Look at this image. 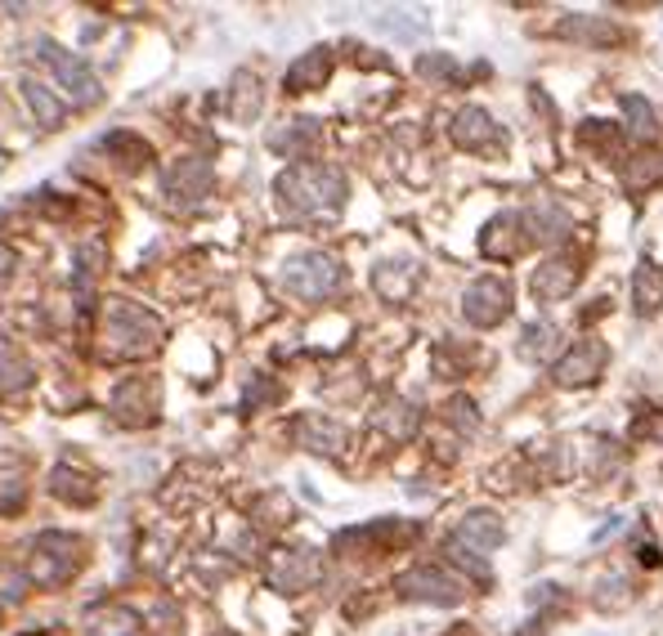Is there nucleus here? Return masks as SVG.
Here are the masks:
<instances>
[{"label":"nucleus","instance_id":"c85d7f7f","mask_svg":"<svg viewBox=\"0 0 663 636\" xmlns=\"http://www.w3.org/2000/svg\"><path fill=\"white\" fill-rule=\"evenodd\" d=\"M27 381H32V363L14 350V340L0 336V395H14Z\"/></svg>","mask_w":663,"mask_h":636},{"label":"nucleus","instance_id":"c9c22d12","mask_svg":"<svg viewBox=\"0 0 663 636\" xmlns=\"http://www.w3.org/2000/svg\"><path fill=\"white\" fill-rule=\"evenodd\" d=\"M624 524H628V520H619V516H614V520H609V524H605L601 533H592V543H605V537H609L614 529H624Z\"/></svg>","mask_w":663,"mask_h":636},{"label":"nucleus","instance_id":"5701e85b","mask_svg":"<svg viewBox=\"0 0 663 636\" xmlns=\"http://www.w3.org/2000/svg\"><path fill=\"white\" fill-rule=\"evenodd\" d=\"M556 340H560V332H556V323H525L520 327V340H515V355L525 359V363H547L551 355H556Z\"/></svg>","mask_w":663,"mask_h":636},{"label":"nucleus","instance_id":"393cba45","mask_svg":"<svg viewBox=\"0 0 663 636\" xmlns=\"http://www.w3.org/2000/svg\"><path fill=\"white\" fill-rule=\"evenodd\" d=\"M372 287L382 291L386 301H395V305H399V301L408 297V291L417 287V269H412V265H404V261H386V265H376V269H372Z\"/></svg>","mask_w":663,"mask_h":636},{"label":"nucleus","instance_id":"f704fd0d","mask_svg":"<svg viewBox=\"0 0 663 636\" xmlns=\"http://www.w3.org/2000/svg\"><path fill=\"white\" fill-rule=\"evenodd\" d=\"M14 269H19V256H14L10 247H5V242H0V282H5V278H10Z\"/></svg>","mask_w":663,"mask_h":636},{"label":"nucleus","instance_id":"7c9ffc66","mask_svg":"<svg viewBox=\"0 0 663 636\" xmlns=\"http://www.w3.org/2000/svg\"><path fill=\"white\" fill-rule=\"evenodd\" d=\"M104 149L108 153H117L121 158V166H139V162H149L153 158V149L139 135H130V130H113V135H104Z\"/></svg>","mask_w":663,"mask_h":636},{"label":"nucleus","instance_id":"4468645a","mask_svg":"<svg viewBox=\"0 0 663 636\" xmlns=\"http://www.w3.org/2000/svg\"><path fill=\"white\" fill-rule=\"evenodd\" d=\"M525 247H530L525 220H520L515 211H498V216L485 224V233H480V252H485L489 261H515Z\"/></svg>","mask_w":663,"mask_h":636},{"label":"nucleus","instance_id":"c756f323","mask_svg":"<svg viewBox=\"0 0 663 636\" xmlns=\"http://www.w3.org/2000/svg\"><path fill=\"white\" fill-rule=\"evenodd\" d=\"M560 36H579V41H592V45H614L619 41V27L609 19H583V14H570L560 23Z\"/></svg>","mask_w":663,"mask_h":636},{"label":"nucleus","instance_id":"1a4fd4ad","mask_svg":"<svg viewBox=\"0 0 663 636\" xmlns=\"http://www.w3.org/2000/svg\"><path fill=\"white\" fill-rule=\"evenodd\" d=\"M605 363H609V350H605V340H596V336H583V340H574V346H570V350H565V355L556 359V368H551V381H556V385H565V390H583V385H596V381H601Z\"/></svg>","mask_w":663,"mask_h":636},{"label":"nucleus","instance_id":"39448f33","mask_svg":"<svg viewBox=\"0 0 663 636\" xmlns=\"http://www.w3.org/2000/svg\"><path fill=\"white\" fill-rule=\"evenodd\" d=\"M36 50H40V59H45V63H50V72L59 77V85L72 94V104H77V108L100 104V77L90 72V63H85L81 55L63 50V45H59V41H50V36H40V41H36Z\"/></svg>","mask_w":663,"mask_h":636},{"label":"nucleus","instance_id":"0eeeda50","mask_svg":"<svg viewBox=\"0 0 663 636\" xmlns=\"http://www.w3.org/2000/svg\"><path fill=\"white\" fill-rule=\"evenodd\" d=\"M216 184V171L207 158H179L162 171V198L179 211H194Z\"/></svg>","mask_w":663,"mask_h":636},{"label":"nucleus","instance_id":"473e14b6","mask_svg":"<svg viewBox=\"0 0 663 636\" xmlns=\"http://www.w3.org/2000/svg\"><path fill=\"white\" fill-rule=\"evenodd\" d=\"M449 417L462 426V430H476L480 421H476V404H470L466 395H457V400H449Z\"/></svg>","mask_w":663,"mask_h":636},{"label":"nucleus","instance_id":"f8f14e48","mask_svg":"<svg viewBox=\"0 0 663 636\" xmlns=\"http://www.w3.org/2000/svg\"><path fill=\"white\" fill-rule=\"evenodd\" d=\"M579 278H583V265H579V256L574 252H556V256H547L538 269H534V278H530V291L538 301H547V305H556V301H565L570 291L579 287Z\"/></svg>","mask_w":663,"mask_h":636},{"label":"nucleus","instance_id":"2f4dec72","mask_svg":"<svg viewBox=\"0 0 663 636\" xmlns=\"http://www.w3.org/2000/svg\"><path fill=\"white\" fill-rule=\"evenodd\" d=\"M579 139L588 143V149H596V153H605V158H619V130H614L609 122H583V130H579Z\"/></svg>","mask_w":663,"mask_h":636},{"label":"nucleus","instance_id":"72a5a7b5","mask_svg":"<svg viewBox=\"0 0 663 636\" xmlns=\"http://www.w3.org/2000/svg\"><path fill=\"white\" fill-rule=\"evenodd\" d=\"M23 498H27V488L19 484V479H5V484H0V511H19L23 507Z\"/></svg>","mask_w":663,"mask_h":636},{"label":"nucleus","instance_id":"f257e3e1","mask_svg":"<svg viewBox=\"0 0 663 636\" xmlns=\"http://www.w3.org/2000/svg\"><path fill=\"white\" fill-rule=\"evenodd\" d=\"M346 171L327 162H296L274 180V198L288 216H337L346 207Z\"/></svg>","mask_w":663,"mask_h":636},{"label":"nucleus","instance_id":"a878e982","mask_svg":"<svg viewBox=\"0 0 663 636\" xmlns=\"http://www.w3.org/2000/svg\"><path fill=\"white\" fill-rule=\"evenodd\" d=\"M654 184H663V158H659L654 149H645V153L628 158V166H624V188L632 193V198L650 193Z\"/></svg>","mask_w":663,"mask_h":636},{"label":"nucleus","instance_id":"e433bc0d","mask_svg":"<svg viewBox=\"0 0 663 636\" xmlns=\"http://www.w3.org/2000/svg\"><path fill=\"white\" fill-rule=\"evenodd\" d=\"M641 565H659V552H654V547H641Z\"/></svg>","mask_w":663,"mask_h":636},{"label":"nucleus","instance_id":"bb28decb","mask_svg":"<svg viewBox=\"0 0 663 636\" xmlns=\"http://www.w3.org/2000/svg\"><path fill=\"white\" fill-rule=\"evenodd\" d=\"M260 77L256 72H239L233 77V90H229V113H233V122H252L256 113H260Z\"/></svg>","mask_w":663,"mask_h":636},{"label":"nucleus","instance_id":"dca6fc26","mask_svg":"<svg viewBox=\"0 0 663 636\" xmlns=\"http://www.w3.org/2000/svg\"><path fill=\"white\" fill-rule=\"evenodd\" d=\"M292 435H296V444H301V449L323 453V458H332V453H341V449H346V426H341V421H332V417H323V413H305V417H296Z\"/></svg>","mask_w":663,"mask_h":636},{"label":"nucleus","instance_id":"6ab92c4d","mask_svg":"<svg viewBox=\"0 0 663 636\" xmlns=\"http://www.w3.org/2000/svg\"><path fill=\"white\" fill-rule=\"evenodd\" d=\"M520 220H525V233L538 238V242H565V238H570V229H574L570 216H565L556 203H534Z\"/></svg>","mask_w":663,"mask_h":636},{"label":"nucleus","instance_id":"423d86ee","mask_svg":"<svg viewBox=\"0 0 663 636\" xmlns=\"http://www.w3.org/2000/svg\"><path fill=\"white\" fill-rule=\"evenodd\" d=\"M395 592H399L404 601L444 605V610L466 601V587H462V578H453V574H449V569H440V565H417V569L399 574V578H395Z\"/></svg>","mask_w":663,"mask_h":636},{"label":"nucleus","instance_id":"4be33fe9","mask_svg":"<svg viewBox=\"0 0 663 636\" xmlns=\"http://www.w3.org/2000/svg\"><path fill=\"white\" fill-rule=\"evenodd\" d=\"M85 636H139V614L126 605H100L85 614Z\"/></svg>","mask_w":663,"mask_h":636},{"label":"nucleus","instance_id":"6e6552de","mask_svg":"<svg viewBox=\"0 0 663 636\" xmlns=\"http://www.w3.org/2000/svg\"><path fill=\"white\" fill-rule=\"evenodd\" d=\"M507 314H511V287H507L502 278L485 274V278H476V282L462 291V319H466L470 327L489 332V327L507 323Z\"/></svg>","mask_w":663,"mask_h":636},{"label":"nucleus","instance_id":"9d476101","mask_svg":"<svg viewBox=\"0 0 663 636\" xmlns=\"http://www.w3.org/2000/svg\"><path fill=\"white\" fill-rule=\"evenodd\" d=\"M113 417L121 426H153L158 421V408H162V385L153 377H130L113 390Z\"/></svg>","mask_w":663,"mask_h":636},{"label":"nucleus","instance_id":"f03ea898","mask_svg":"<svg viewBox=\"0 0 663 636\" xmlns=\"http://www.w3.org/2000/svg\"><path fill=\"white\" fill-rule=\"evenodd\" d=\"M162 319L144 305H135V301H108L104 305V327H100V350L104 359L113 363H126V359H144L162 346Z\"/></svg>","mask_w":663,"mask_h":636},{"label":"nucleus","instance_id":"7ed1b4c3","mask_svg":"<svg viewBox=\"0 0 663 636\" xmlns=\"http://www.w3.org/2000/svg\"><path fill=\"white\" fill-rule=\"evenodd\" d=\"M27 552H32L27 556V578L40 582V587H59V582H68L81 569L85 543H81V537H72V533L50 529V533H40Z\"/></svg>","mask_w":663,"mask_h":636},{"label":"nucleus","instance_id":"aec40b11","mask_svg":"<svg viewBox=\"0 0 663 636\" xmlns=\"http://www.w3.org/2000/svg\"><path fill=\"white\" fill-rule=\"evenodd\" d=\"M372 421L376 426H382L391 439H395V444H404V439H412L417 435V426H421V413H417V404H408V400H386L382 408H376L372 413Z\"/></svg>","mask_w":663,"mask_h":636},{"label":"nucleus","instance_id":"a211bd4d","mask_svg":"<svg viewBox=\"0 0 663 636\" xmlns=\"http://www.w3.org/2000/svg\"><path fill=\"white\" fill-rule=\"evenodd\" d=\"M632 310L641 319H650V314L663 310V269L650 256H641L637 269H632Z\"/></svg>","mask_w":663,"mask_h":636},{"label":"nucleus","instance_id":"cd10ccee","mask_svg":"<svg viewBox=\"0 0 663 636\" xmlns=\"http://www.w3.org/2000/svg\"><path fill=\"white\" fill-rule=\"evenodd\" d=\"M624 122H628V135L650 143L659 135V117H654V104L645 94H624Z\"/></svg>","mask_w":663,"mask_h":636},{"label":"nucleus","instance_id":"412c9836","mask_svg":"<svg viewBox=\"0 0 663 636\" xmlns=\"http://www.w3.org/2000/svg\"><path fill=\"white\" fill-rule=\"evenodd\" d=\"M23 100H27V108H32V117H36L40 130H59V126H63L68 104L55 100L50 85H40L36 77H23Z\"/></svg>","mask_w":663,"mask_h":636},{"label":"nucleus","instance_id":"b1692460","mask_svg":"<svg viewBox=\"0 0 663 636\" xmlns=\"http://www.w3.org/2000/svg\"><path fill=\"white\" fill-rule=\"evenodd\" d=\"M314 143H318V122H310V117L288 122L282 130L269 135V149L282 158H305V149H314Z\"/></svg>","mask_w":663,"mask_h":636},{"label":"nucleus","instance_id":"2eb2a0df","mask_svg":"<svg viewBox=\"0 0 663 636\" xmlns=\"http://www.w3.org/2000/svg\"><path fill=\"white\" fill-rule=\"evenodd\" d=\"M502 537H507V529H502V520L493 511H470V516L457 520L453 543L466 547V552H476V556H489V552L502 547Z\"/></svg>","mask_w":663,"mask_h":636},{"label":"nucleus","instance_id":"9b49d317","mask_svg":"<svg viewBox=\"0 0 663 636\" xmlns=\"http://www.w3.org/2000/svg\"><path fill=\"white\" fill-rule=\"evenodd\" d=\"M449 135H453L457 149H466V153H502V149H507V135L498 130V122H493L485 108H476V104L457 108Z\"/></svg>","mask_w":663,"mask_h":636},{"label":"nucleus","instance_id":"f3484780","mask_svg":"<svg viewBox=\"0 0 663 636\" xmlns=\"http://www.w3.org/2000/svg\"><path fill=\"white\" fill-rule=\"evenodd\" d=\"M327 77H332V50H327V45H314V50H305V55L288 68V77H282V90H288V94L323 90Z\"/></svg>","mask_w":663,"mask_h":636},{"label":"nucleus","instance_id":"20e7f679","mask_svg":"<svg viewBox=\"0 0 663 636\" xmlns=\"http://www.w3.org/2000/svg\"><path fill=\"white\" fill-rule=\"evenodd\" d=\"M341 282H346V274L327 252H301L282 265V287H288L296 301H327L341 291Z\"/></svg>","mask_w":663,"mask_h":636},{"label":"nucleus","instance_id":"ddd939ff","mask_svg":"<svg viewBox=\"0 0 663 636\" xmlns=\"http://www.w3.org/2000/svg\"><path fill=\"white\" fill-rule=\"evenodd\" d=\"M318 578V556L310 547H296V552H274L269 560V587L282 597H296Z\"/></svg>","mask_w":663,"mask_h":636}]
</instances>
